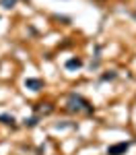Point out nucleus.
I'll list each match as a JSON object with an SVG mask.
<instances>
[{
  "label": "nucleus",
  "mask_w": 136,
  "mask_h": 155,
  "mask_svg": "<svg viewBox=\"0 0 136 155\" xmlns=\"http://www.w3.org/2000/svg\"><path fill=\"white\" fill-rule=\"evenodd\" d=\"M68 110L70 112H93V107H91V104L87 101V99H83L81 95H70L68 97Z\"/></svg>",
  "instance_id": "1"
},
{
  "label": "nucleus",
  "mask_w": 136,
  "mask_h": 155,
  "mask_svg": "<svg viewBox=\"0 0 136 155\" xmlns=\"http://www.w3.org/2000/svg\"><path fill=\"white\" fill-rule=\"evenodd\" d=\"M128 147H130V143H118L107 149V155H124L128 151Z\"/></svg>",
  "instance_id": "2"
},
{
  "label": "nucleus",
  "mask_w": 136,
  "mask_h": 155,
  "mask_svg": "<svg viewBox=\"0 0 136 155\" xmlns=\"http://www.w3.org/2000/svg\"><path fill=\"white\" fill-rule=\"evenodd\" d=\"M25 87H27V89H33V91H39V89L43 87V83H41L39 79H27V81H25Z\"/></svg>",
  "instance_id": "3"
},
{
  "label": "nucleus",
  "mask_w": 136,
  "mask_h": 155,
  "mask_svg": "<svg viewBox=\"0 0 136 155\" xmlns=\"http://www.w3.org/2000/svg\"><path fill=\"white\" fill-rule=\"evenodd\" d=\"M81 64H83V62L78 58H72V60L66 62V68H68V71H74V68H81Z\"/></svg>",
  "instance_id": "4"
},
{
  "label": "nucleus",
  "mask_w": 136,
  "mask_h": 155,
  "mask_svg": "<svg viewBox=\"0 0 136 155\" xmlns=\"http://www.w3.org/2000/svg\"><path fill=\"white\" fill-rule=\"evenodd\" d=\"M0 122H4V124H12V122H14V118H12V116H8V114H2V116H0Z\"/></svg>",
  "instance_id": "5"
},
{
  "label": "nucleus",
  "mask_w": 136,
  "mask_h": 155,
  "mask_svg": "<svg viewBox=\"0 0 136 155\" xmlns=\"http://www.w3.org/2000/svg\"><path fill=\"white\" fill-rule=\"evenodd\" d=\"M0 4H2L4 8H12V6L17 4V0H0Z\"/></svg>",
  "instance_id": "6"
},
{
  "label": "nucleus",
  "mask_w": 136,
  "mask_h": 155,
  "mask_svg": "<svg viewBox=\"0 0 136 155\" xmlns=\"http://www.w3.org/2000/svg\"><path fill=\"white\" fill-rule=\"evenodd\" d=\"M25 124H27V126H35V124H37V118H29Z\"/></svg>",
  "instance_id": "7"
}]
</instances>
